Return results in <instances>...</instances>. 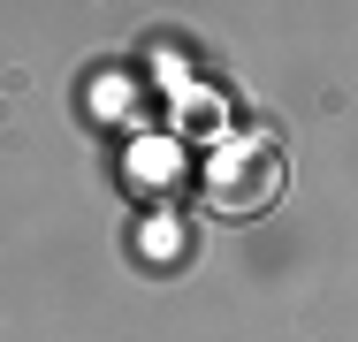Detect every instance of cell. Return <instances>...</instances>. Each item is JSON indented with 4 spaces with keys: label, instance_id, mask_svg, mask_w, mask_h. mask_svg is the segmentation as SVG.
Instances as JSON below:
<instances>
[{
    "label": "cell",
    "instance_id": "obj_1",
    "mask_svg": "<svg viewBox=\"0 0 358 342\" xmlns=\"http://www.w3.org/2000/svg\"><path fill=\"white\" fill-rule=\"evenodd\" d=\"M206 198L214 213H267L282 198V152L267 137H229L206 160Z\"/></svg>",
    "mask_w": 358,
    "mask_h": 342
}]
</instances>
